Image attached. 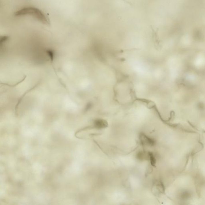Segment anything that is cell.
<instances>
[{
	"mask_svg": "<svg viewBox=\"0 0 205 205\" xmlns=\"http://www.w3.org/2000/svg\"><path fill=\"white\" fill-rule=\"evenodd\" d=\"M14 15L16 16L29 15V16H33L43 24L47 25L50 24V22L48 17L44 14L42 11L36 7H24L14 12Z\"/></svg>",
	"mask_w": 205,
	"mask_h": 205,
	"instance_id": "1",
	"label": "cell"
},
{
	"mask_svg": "<svg viewBox=\"0 0 205 205\" xmlns=\"http://www.w3.org/2000/svg\"><path fill=\"white\" fill-rule=\"evenodd\" d=\"M139 139L142 145L148 146H153L155 145V142L154 140L150 138L144 133L139 135Z\"/></svg>",
	"mask_w": 205,
	"mask_h": 205,
	"instance_id": "2",
	"label": "cell"
},
{
	"mask_svg": "<svg viewBox=\"0 0 205 205\" xmlns=\"http://www.w3.org/2000/svg\"><path fill=\"white\" fill-rule=\"evenodd\" d=\"M108 126L107 122L105 120L98 119L94 122V127L96 129H102L106 128Z\"/></svg>",
	"mask_w": 205,
	"mask_h": 205,
	"instance_id": "3",
	"label": "cell"
},
{
	"mask_svg": "<svg viewBox=\"0 0 205 205\" xmlns=\"http://www.w3.org/2000/svg\"><path fill=\"white\" fill-rule=\"evenodd\" d=\"M148 155L151 165L152 166H155L156 163V159L155 156L152 152H149Z\"/></svg>",
	"mask_w": 205,
	"mask_h": 205,
	"instance_id": "4",
	"label": "cell"
}]
</instances>
